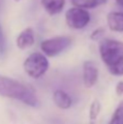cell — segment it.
Segmentation results:
<instances>
[{
	"instance_id": "obj_18",
	"label": "cell",
	"mask_w": 123,
	"mask_h": 124,
	"mask_svg": "<svg viewBox=\"0 0 123 124\" xmlns=\"http://www.w3.org/2000/svg\"><path fill=\"white\" fill-rule=\"evenodd\" d=\"M15 1H21V0H15Z\"/></svg>"
},
{
	"instance_id": "obj_17",
	"label": "cell",
	"mask_w": 123,
	"mask_h": 124,
	"mask_svg": "<svg viewBox=\"0 0 123 124\" xmlns=\"http://www.w3.org/2000/svg\"><path fill=\"white\" fill-rule=\"evenodd\" d=\"M115 1H117V3L119 4V6L123 7V0H115Z\"/></svg>"
},
{
	"instance_id": "obj_14",
	"label": "cell",
	"mask_w": 123,
	"mask_h": 124,
	"mask_svg": "<svg viewBox=\"0 0 123 124\" xmlns=\"http://www.w3.org/2000/svg\"><path fill=\"white\" fill-rule=\"evenodd\" d=\"M4 37H3V32H2V27L0 25V57H2L4 54Z\"/></svg>"
},
{
	"instance_id": "obj_15",
	"label": "cell",
	"mask_w": 123,
	"mask_h": 124,
	"mask_svg": "<svg viewBox=\"0 0 123 124\" xmlns=\"http://www.w3.org/2000/svg\"><path fill=\"white\" fill-rule=\"evenodd\" d=\"M102 34H104V28H97V30H95L92 33L91 38L93 40H97V39H99L102 36Z\"/></svg>"
},
{
	"instance_id": "obj_3",
	"label": "cell",
	"mask_w": 123,
	"mask_h": 124,
	"mask_svg": "<svg viewBox=\"0 0 123 124\" xmlns=\"http://www.w3.org/2000/svg\"><path fill=\"white\" fill-rule=\"evenodd\" d=\"M25 73L32 78H39L49 69V61L47 57L39 52H33L25 59L23 63Z\"/></svg>"
},
{
	"instance_id": "obj_7",
	"label": "cell",
	"mask_w": 123,
	"mask_h": 124,
	"mask_svg": "<svg viewBox=\"0 0 123 124\" xmlns=\"http://www.w3.org/2000/svg\"><path fill=\"white\" fill-rule=\"evenodd\" d=\"M35 43V36H34V31L31 27L25 28L20 33V35L16 38V46L17 48L24 50L27 48L32 47Z\"/></svg>"
},
{
	"instance_id": "obj_4",
	"label": "cell",
	"mask_w": 123,
	"mask_h": 124,
	"mask_svg": "<svg viewBox=\"0 0 123 124\" xmlns=\"http://www.w3.org/2000/svg\"><path fill=\"white\" fill-rule=\"evenodd\" d=\"M72 44L70 36H56L41 41L40 49L47 57H56L67 50Z\"/></svg>"
},
{
	"instance_id": "obj_16",
	"label": "cell",
	"mask_w": 123,
	"mask_h": 124,
	"mask_svg": "<svg viewBox=\"0 0 123 124\" xmlns=\"http://www.w3.org/2000/svg\"><path fill=\"white\" fill-rule=\"evenodd\" d=\"M115 92H117V95L118 96H122L123 95V81L119 82L115 86Z\"/></svg>"
},
{
	"instance_id": "obj_12",
	"label": "cell",
	"mask_w": 123,
	"mask_h": 124,
	"mask_svg": "<svg viewBox=\"0 0 123 124\" xmlns=\"http://www.w3.org/2000/svg\"><path fill=\"white\" fill-rule=\"evenodd\" d=\"M108 124H123V100L118 105Z\"/></svg>"
},
{
	"instance_id": "obj_6",
	"label": "cell",
	"mask_w": 123,
	"mask_h": 124,
	"mask_svg": "<svg viewBox=\"0 0 123 124\" xmlns=\"http://www.w3.org/2000/svg\"><path fill=\"white\" fill-rule=\"evenodd\" d=\"M98 81V69L93 61H85L83 64V83L86 88L95 86Z\"/></svg>"
},
{
	"instance_id": "obj_8",
	"label": "cell",
	"mask_w": 123,
	"mask_h": 124,
	"mask_svg": "<svg viewBox=\"0 0 123 124\" xmlns=\"http://www.w3.org/2000/svg\"><path fill=\"white\" fill-rule=\"evenodd\" d=\"M107 24L112 32H123V12L113 11L107 15Z\"/></svg>"
},
{
	"instance_id": "obj_9",
	"label": "cell",
	"mask_w": 123,
	"mask_h": 124,
	"mask_svg": "<svg viewBox=\"0 0 123 124\" xmlns=\"http://www.w3.org/2000/svg\"><path fill=\"white\" fill-rule=\"evenodd\" d=\"M54 102L58 108L62 110L69 109L72 106V98L62 89H57L54 93Z\"/></svg>"
},
{
	"instance_id": "obj_2",
	"label": "cell",
	"mask_w": 123,
	"mask_h": 124,
	"mask_svg": "<svg viewBox=\"0 0 123 124\" xmlns=\"http://www.w3.org/2000/svg\"><path fill=\"white\" fill-rule=\"evenodd\" d=\"M0 96L15 99L31 107L38 106V99L27 86L3 75H0Z\"/></svg>"
},
{
	"instance_id": "obj_1",
	"label": "cell",
	"mask_w": 123,
	"mask_h": 124,
	"mask_svg": "<svg viewBox=\"0 0 123 124\" xmlns=\"http://www.w3.org/2000/svg\"><path fill=\"white\" fill-rule=\"evenodd\" d=\"M99 54L109 72L115 76L123 75V43L106 38L99 44Z\"/></svg>"
},
{
	"instance_id": "obj_10",
	"label": "cell",
	"mask_w": 123,
	"mask_h": 124,
	"mask_svg": "<svg viewBox=\"0 0 123 124\" xmlns=\"http://www.w3.org/2000/svg\"><path fill=\"white\" fill-rule=\"evenodd\" d=\"M65 0H41V6L50 15H56L63 10Z\"/></svg>"
},
{
	"instance_id": "obj_5",
	"label": "cell",
	"mask_w": 123,
	"mask_h": 124,
	"mask_svg": "<svg viewBox=\"0 0 123 124\" xmlns=\"http://www.w3.org/2000/svg\"><path fill=\"white\" fill-rule=\"evenodd\" d=\"M91 21V14L86 9L73 7L65 13V22L73 30H82Z\"/></svg>"
},
{
	"instance_id": "obj_13",
	"label": "cell",
	"mask_w": 123,
	"mask_h": 124,
	"mask_svg": "<svg viewBox=\"0 0 123 124\" xmlns=\"http://www.w3.org/2000/svg\"><path fill=\"white\" fill-rule=\"evenodd\" d=\"M100 110H101V105L98 100H94L89 108V119L92 121H95L97 119V116H99Z\"/></svg>"
},
{
	"instance_id": "obj_11",
	"label": "cell",
	"mask_w": 123,
	"mask_h": 124,
	"mask_svg": "<svg viewBox=\"0 0 123 124\" xmlns=\"http://www.w3.org/2000/svg\"><path fill=\"white\" fill-rule=\"evenodd\" d=\"M71 2L74 7L83 9H94L105 4L107 0H71Z\"/></svg>"
}]
</instances>
